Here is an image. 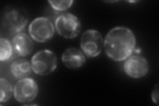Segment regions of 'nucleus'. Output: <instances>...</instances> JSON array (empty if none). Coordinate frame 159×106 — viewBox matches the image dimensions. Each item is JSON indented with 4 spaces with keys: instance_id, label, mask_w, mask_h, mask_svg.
<instances>
[{
    "instance_id": "1",
    "label": "nucleus",
    "mask_w": 159,
    "mask_h": 106,
    "mask_svg": "<svg viewBox=\"0 0 159 106\" xmlns=\"http://www.w3.org/2000/svg\"><path fill=\"white\" fill-rule=\"evenodd\" d=\"M135 44V35L125 27L111 29L103 41V48L107 56L117 62L123 61L130 57Z\"/></svg>"
},
{
    "instance_id": "2",
    "label": "nucleus",
    "mask_w": 159,
    "mask_h": 106,
    "mask_svg": "<svg viewBox=\"0 0 159 106\" xmlns=\"http://www.w3.org/2000/svg\"><path fill=\"white\" fill-rule=\"evenodd\" d=\"M31 64L32 70L34 74L39 76H47L56 70L57 58L51 50H40L33 55Z\"/></svg>"
},
{
    "instance_id": "3",
    "label": "nucleus",
    "mask_w": 159,
    "mask_h": 106,
    "mask_svg": "<svg viewBox=\"0 0 159 106\" xmlns=\"http://www.w3.org/2000/svg\"><path fill=\"white\" fill-rule=\"evenodd\" d=\"M54 27L59 35L68 39L76 37L81 31L80 21L70 13L59 15L55 20Z\"/></svg>"
},
{
    "instance_id": "4",
    "label": "nucleus",
    "mask_w": 159,
    "mask_h": 106,
    "mask_svg": "<svg viewBox=\"0 0 159 106\" xmlns=\"http://www.w3.org/2000/svg\"><path fill=\"white\" fill-rule=\"evenodd\" d=\"M80 47L86 57H98L103 48V39L101 33L95 29L87 30L81 37Z\"/></svg>"
},
{
    "instance_id": "5",
    "label": "nucleus",
    "mask_w": 159,
    "mask_h": 106,
    "mask_svg": "<svg viewBox=\"0 0 159 106\" xmlns=\"http://www.w3.org/2000/svg\"><path fill=\"white\" fill-rule=\"evenodd\" d=\"M54 27L50 20L44 17L34 19L29 26L30 37L38 43H45L51 39L54 34Z\"/></svg>"
},
{
    "instance_id": "6",
    "label": "nucleus",
    "mask_w": 159,
    "mask_h": 106,
    "mask_svg": "<svg viewBox=\"0 0 159 106\" xmlns=\"http://www.w3.org/2000/svg\"><path fill=\"white\" fill-rule=\"evenodd\" d=\"M39 92L37 82L32 78L19 80L14 86L13 95L18 102L25 104L36 98Z\"/></svg>"
},
{
    "instance_id": "7",
    "label": "nucleus",
    "mask_w": 159,
    "mask_h": 106,
    "mask_svg": "<svg viewBox=\"0 0 159 106\" xmlns=\"http://www.w3.org/2000/svg\"><path fill=\"white\" fill-rule=\"evenodd\" d=\"M123 69L129 76L133 78H141L147 74L149 66L145 58L141 55H133L125 60Z\"/></svg>"
},
{
    "instance_id": "8",
    "label": "nucleus",
    "mask_w": 159,
    "mask_h": 106,
    "mask_svg": "<svg viewBox=\"0 0 159 106\" xmlns=\"http://www.w3.org/2000/svg\"><path fill=\"white\" fill-rule=\"evenodd\" d=\"M28 18L22 13L16 9L7 12L3 17V27L9 35H17L25 27Z\"/></svg>"
},
{
    "instance_id": "9",
    "label": "nucleus",
    "mask_w": 159,
    "mask_h": 106,
    "mask_svg": "<svg viewBox=\"0 0 159 106\" xmlns=\"http://www.w3.org/2000/svg\"><path fill=\"white\" fill-rule=\"evenodd\" d=\"M11 44L13 50L18 56L26 57L33 51L34 43L32 38L25 33H19L15 35Z\"/></svg>"
},
{
    "instance_id": "10",
    "label": "nucleus",
    "mask_w": 159,
    "mask_h": 106,
    "mask_svg": "<svg viewBox=\"0 0 159 106\" xmlns=\"http://www.w3.org/2000/svg\"><path fill=\"white\" fill-rule=\"evenodd\" d=\"M61 58L64 65L70 69L80 68L86 62L85 55L82 50L73 47L64 50Z\"/></svg>"
},
{
    "instance_id": "11",
    "label": "nucleus",
    "mask_w": 159,
    "mask_h": 106,
    "mask_svg": "<svg viewBox=\"0 0 159 106\" xmlns=\"http://www.w3.org/2000/svg\"><path fill=\"white\" fill-rule=\"evenodd\" d=\"M11 74L15 78L23 79L28 78L31 72V64L25 58H19L15 60L10 67Z\"/></svg>"
},
{
    "instance_id": "12",
    "label": "nucleus",
    "mask_w": 159,
    "mask_h": 106,
    "mask_svg": "<svg viewBox=\"0 0 159 106\" xmlns=\"http://www.w3.org/2000/svg\"><path fill=\"white\" fill-rule=\"evenodd\" d=\"M14 92V88L6 78L0 79V102L6 103L10 99Z\"/></svg>"
},
{
    "instance_id": "13",
    "label": "nucleus",
    "mask_w": 159,
    "mask_h": 106,
    "mask_svg": "<svg viewBox=\"0 0 159 106\" xmlns=\"http://www.w3.org/2000/svg\"><path fill=\"white\" fill-rule=\"evenodd\" d=\"M13 48L12 44L6 38L0 39V60L7 61L12 57Z\"/></svg>"
},
{
    "instance_id": "14",
    "label": "nucleus",
    "mask_w": 159,
    "mask_h": 106,
    "mask_svg": "<svg viewBox=\"0 0 159 106\" xmlns=\"http://www.w3.org/2000/svg\"><path fill=\"white\" fill-rule=\"evenodd\" d=\"M72 0H66V1H48L51 6L56 11L62 12L69 9L73 3Z\"/></svg>"
},
{
    "instance_id": "15",
    "label": "nucleus",
    "mask_w": 159,
    "mask_h": 106,
    "mask_svg": "<svg viewBox=\"0 0 159 106\" xmlns=\"http://www.w3.org/2000/svg\"><path fill=\"white\" fill-rule=\"evenodd\" d=\"M152 100L157 105H158V85H156L152 92Z\"/></svg>"
}]
</instances>
